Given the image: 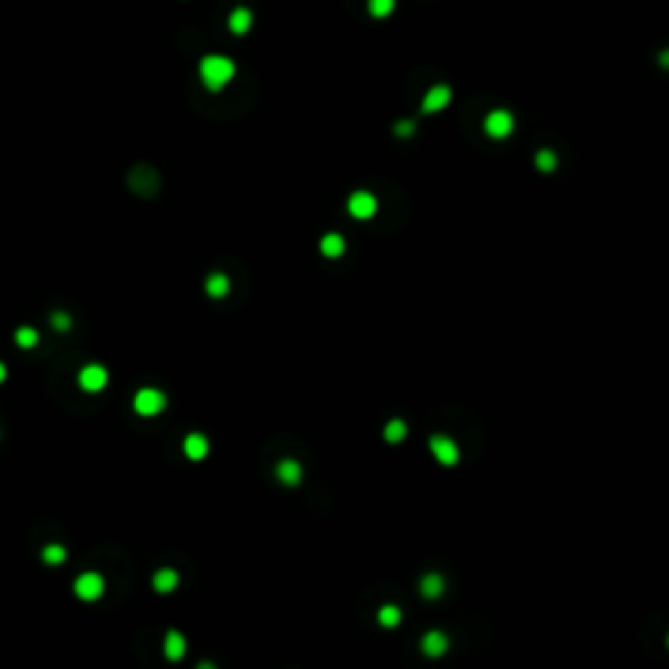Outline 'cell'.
<instances>
[{
    "instance_id": "obj_1",
    "label": "cell",
    "mask_w": 669,
    "mask_h": 669,
    "mask_svg": "<svg viewBox=\"0 0 669 669\" xmlns=\"http://www.w3.org/2000/svg\"><path fill=\"white\" fill-rule=\"evenodd\" d=\"M199 76H202V84L210 89V92H220L225 84L233 82L236 76V63L230 60L228 56H204L202 63H199Z\"/></svg>"
},
{
    "instance_id": "obj_2",
    "label": "cell",
    "mask_w": 669,
    "mask_h": 669,
    "mask_svg": "<svg viewBox=\"0 0 669 669\" xmlns=\"http://www.w3.org/2000/svg\"><path fill=\"white\" fill-rule=\"evenodd\" d=\"M167 397L160 390H155V387H144V390H139L136 397H134V411L139 413V416H157V413L165 408Z\"/></svg>"
},
{
    "instance_id": "obj_3",
    "label": "cell",
    "mask_w": 669,
    "mask_h": 669,
    "mask_svg": "<svg viewBox=\"0 0 669 669\" xmlns=\"http://www.w3.org/2000/svg\"><path fill=\"white\" fill-rule=\"evenodd\" d=\"M513 129H515V120H513V115H510L507 110H492L484 118V131L492 139L510 136V134H513Z\"/></svg>"
},
{
    "instance_id": "obj_4",
    "label": "cell",
    "mask_w": 669,
    "mask_h": 669,
    "mask_svg": "<svg viewBox=\"0 0 669 669\" xmlns=\"http://www.w3.org/2000/svg\"><path fill=\"white\" fill-rule=\"evenodd\" d=\"M74 591L84 601H97L102 596V591H105V580H102V575H97V573H84V575L76 578Z\"/></svg>"
},
{
    "instance_id": "obj_5",
    "label": "cell",
    "mask_w": 669,
    "mask_h": 669,
    "mask_svg": "<svg viewBox=\"0 0 669 669\" xmlns=\"http://www.w3.org/2000/svg\"><path fill=\"white\" fill-rule=\"evenodd\" d=\"M376 199H374V193H369V191H356V193H350V199H348V212L356 217V220H369V217H374L376 215Z\"/></svg>"
},
{
    "instance_id": "obj_6",
    "label": "cell",
    "mask_w": 669,
    "mask_h": 669,
    "mask_svg": "<svg viewBox=\"0 0 669 669\" xmlns=\"http://www.w3.org/2000/svg\"><path fill=\"white\" fill-rule=\"evenodd\" d=\"M429 447H431V452H434V458L440 460L442 466H455V463H458L460 450H458V445H455V442L450 440V437H442V434L431 437Z\"/></svg>"
},
{
    "instance_id": "obj_7",
    "label": "cell",
    "mask_w": 669,
    "mask_h": 669,
    "mask_svg": "<svg viewBox=\"0 0 669 669\" xmlns=\"http://www.w3.org/2000/svg\"><path fill=\"white\" fill-rule=\"evenodd\" d=\"M450 97H452V92H450L447 84H434L429 92L423 94L421 113H440V110H445V108L450 105Z\"/></svg>"
},
{
    "instance_id": "obj_8",
    "label": "cell",
    "mask_w": 669,
    "mask_h": 669,
    "mask_svg": "<svg viewBox=\"0 0 669 669\" xmlns=\"http://www.w3.org/2000/svg\"><path fill=\"white\" fill-rule=\"evenodd\" d=\"M79 385L87 390V393H100L102 387L108 385V371L100 367V364H89L79 371Z\"/></svg>"
},
{
    "instance_id": "obj_9",
    "label": "cell",
    "mask_w": 669,
    "mask_h": 669,
    "mask_svg": "<svg viewBox=\"0 0 669 669\" xmlns=\"http://www.w3.org/2000/svg\"><path fill=\"white\" fill-rule=\"evenodd\" d=\"M251 24H254V13L246 8V6H238V8L230 11L228 16V29L233 32V34H238V37H243L248 29H251Z\"/></svg>"
},
{
    "instance_id": "obj_10",
    "label": "cell",
    "mask_w": 669,
    "mask_h": 669,
    "mask_svg": "<svg viewBox=\"0 0 669 669\" xmlns=\"http://www.w3.org/2000/svg\"><path fill=\"white\" fill-rule=\"evenodd\" d=\"M421 651L426 656H442L447 651V635L440 630H429L421 638Z\"/></svg>"
},
{
    "instance_id": "obj_11",
    "label": "cell",
    "mask_w": 669,
    "mask_h": 669,
    "mask_svg": "<svg viewBox=\"0 0 669 669\" xmlns=\"http://www.w3.org/2000/svg\"><path fill=\"white\" fill-rule=\"evenodd\" d=\"M184 452L189 460H202L210 452V442L202 434H189L184 440Z\"/></svg>"
},
{
    "instance_id": "obj_12",
    "label": "cell",
    "mask_w": 669,
    "mask_h": 669,
    "mask_svg": "<svg viewBox=\"0 0 669 669\" xmlns=\"http://www.w3.org/2000/svg\"><path fill=\"white\" fill-rule=\"evenodd\" d=\"M301 476H303V471L295 460H280V463H277V478H280L285 486L301 484Z\"/></svg>"
},
{
    "instance_id": "obj_13",
    "label": "cell",
    "mask_w": 669,
    "mask_h": 669,
    "mask_svg": "<svg viewBox=\"0 0 669 669\" xmlns=\"http://www.w3.org/2000/svg\"><path fill=\"white\" fill-rule=\"evenodd\" d=\"M419 591H421L423 599H440L445 594V578L431 573V575H423L421 583H419Z\"/></svg>"
},
{
    "instance_id": "obj_14",
    "label": "cell",
    "mask_w": 669,
    "mask_h": 669,
    "mask_svg": "<svg viewBox=\"0 0 669 669\" xmlns=\"http://www.w3.org/2000/svg\"><path fill=\"white\" fill-rule=\"evenodd\" d=\"M186 654V638L178 630H167L165 635V656L170 661H178Z\"/></svg>"
},
{
    "instance_id": "obj_15",
    "label": "cell",
    "mask_w": 669,
    "mask_h": 669,
    "mask_svg": "<svg viewBox=\"0 0 669 669\" xmlns=\"http://www.w3.org/2000/svg\"><path fill=\"white\" fill-rule=\"evenodd\" d=\"M319 251L327 259H338L343 257V251H345V241H343V236H338V233H327L319 243Z\"/></svg>"
},
{
    "instance_id": "obj_16",
    "label": "cell",
    "mask_w": 669,
    "mask_h": 669,
    "mask_svg": "<svg viewBox=\"0 0 669 669\" xmlns=\"http://www.w3.org/2000/svg\"><path fill=\"white\" fill-rule=\"evenodd\" d=\"M204 288H207V293H210L212 298H222V295H228L230 291V280L228 275H222V272H212V275L207 277Z\"/></svg>"
},
{
    "instance_id": "obj_17",
    "label": "cell",
    "mask_w": 669,
    "mask_h": 669,
    "mask_svg": "<svg viewBox=\"0 0 669 669\" xmlns=\"http://www.w3.org/2000/svg\"><path fill=\"white\" fill-rule=\"evenodd\" d=\"M152 586H155V591H160V594H170V591H175V586H178V573L175 570H160L155 575V580H152Z\"/></svg>"
},
{
    "instance_id": "obj_18",
    "label": "cell",
    "mask_w": 669,
    "mask_h": 669,
    "mask_svg": "<svg viewBox=\"0 0 669 669\" xmlns=\"http://www.w3.org/2000/svg\"><path fill=\"white\" fill-rule=\"evenodd\" d=\"M395 6H397V0H369L367 11L374 19H387V16H393Z\"/></svg>"
},
{
    "instance_id": "obj_19",
    "label": "cell",
    "mask_w": 669,
    "mask_h": 669,
    "mask_svg": "<svg viewBox=\"0 0 669 669\" xmlns=\"http://www.w3.org/2000/svg\"><path fill=\"white\" fill-rule=\"evenodd\" d=\"M376 620H379L382 627H397L400 620H403V614H400V609H397L395 604H385L379 612H376Z\"/></svg>"
},
{
    "instance_id": "obj_20",
    "label": "cell",
    "mask_w": 669,
    "mask_h": 669,
    "mask_svg": "<svg viewBox=\"0 0 669 669\" xmlns=\"http://www.w3.org/2000/svg\"><path fill=\"white\" fill-rule=\"evenodd\" d=\"M405 434H408V426H405L403 419H393V421L385 426V440L390 442V445H395V442H403Z\"/></svg>"
},
{
    "instance_id": "obj_21",
    "label": "cell",
    "mask_w": 669,
    "mask_h": 669,
    "mask_svg": "<svg viewBox=\"0 0 669 669\" xmlns=\"http://www.w3.org/2000/svg\"><path fill=\"white\" fill-rule=\"evenodd\" d=\"M536 167H539L541 173H552V170L557 167V155H554L552 149H541L539 155H536Z\"/></svg>"
},
{
    "instance_id": "obj_22",
    "label": "cell",
    "mask_w": 669,
    "mask_h": 669,
    "mask_svg": "<svg viewBox=\"0 0 669 669\" xmlns=\"http://www.w3.org/2000/svg\"><path fill=\"white\" fill-rule=\"evenodd\" d=\"M37 330H32V327H19V332H16V343H19V348H32V345H37Z\"/></svg>"
},
{
    "instance_id": "obj_23",
    "label": "cell",
    "mask_w": 669,
    "mask_h": 669,
    "mask_svg": "<svg viewBox=\"0 0 669 669\" xmlns=\"http://www.w3.org/2000/svg\"><path fill=\"white\" fill-rule=\"evenodd\" d=\"M42 559H45L47 565H60L65 559V549L60 544H50V547H45V552H42Z\"/></svg>"
},
{
    "instance_id": "obj_24",
    "label": "cell",
    "mask_w": 669,
    "mask_h": 669,
    "mask_svg": "<svg viewBox=\"0 0 669 669\" xmlns=\"http://www.w3.org/2000/svg\"><path fill=\"white\" fill-rule=\"evenodd\" d=\"M53 327H56V330H60V332H65L68 327H71V317H68L65 312H56V314H53Z\"/></svg>"
},
{
    "instance_id": "obj_25",
    "label": "cell",
    "mask_w": 669,
    "mask_h": 669,
    "mask_svg": "<svg viewBox=\"0 0 669 669\" xmlns=\"http://www.w3.org/2000/svg\"><path fill=\"white\" fill-rule=\"evenodd\" d=\"M395 134H397V136H411L413 123L411 120H400V123H395Z\"/></svg>"
},
{
    "instance_id": "obj_26",
    "label": "cell",
    "mask_w": 669,
    "mask_h": 669,
    "mask_svg": "<svg viewBox=\"0 0 669 669\" xmlns=\"http://www.w3.org/2000/svg\"><path fill=\"white\" fill-rule=\"evenodd\" d=\"M6 379V364H0V382Z\"/></svg>"
}]
</instances>
